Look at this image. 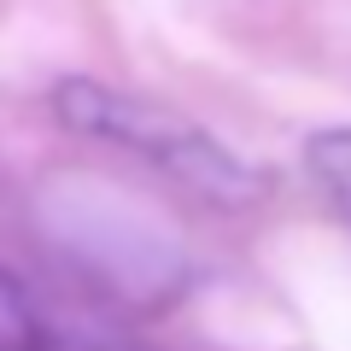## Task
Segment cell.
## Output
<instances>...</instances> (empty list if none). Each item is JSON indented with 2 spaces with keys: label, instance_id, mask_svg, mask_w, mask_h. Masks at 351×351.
<instances>
[{
  "label": "cell",
  "instance_id": "7a4b0ae2",
  "mask_svg": "<svg viewBox=\"0 0 351 351\" xmlns=\"http://www.w3.org/2000/svg\"><path fill=\"white\" fill-rule=\"evenodd\" d=\"M304 170L328 193V205L351 217V129H316L304 141Z\"/></svg>",
  "mask_w": 351,
  "mask_h": 351
},
{
  "label": "cell",
  "instance_id": "6da1fadb",
  "mask_svg": "<svg viewBox=\"0 0 351 351\" xmlns=\"http://www.w3.org/2000/svg\"><path fill=\"white\" fill-rule=\"evenodd\" d=\"M53 117H59L71 135L106 141V147L129 152V158L152 164L158 176H170L182 193L217 205V211H246L269 193L263 170L252 158H240L234 147L199 129L193 117L170 112L158 100H141L123 88H106L94 76H64L53 88Z\"/></svg>",
  "mask_w": 351,
  "mask_h": 351
},
{
  "label": "cell",
  "instance_id": "277c9868",
  "mask_svg": "<svg viewBox=\"0 0 351 351\" xmlns=\"http://www.w3.org/2000/svg\"><path fill=\"white\" fill-rule=\"evenodd\" d=\"M47 351H123V346H106V339H64V334H47Z\"/></svg>",
  "mask_w": 351,
  "mask_h": 351
},
{
  "label": "cell",
  "instance_id": "3957f363",
  "mask_svg": "<svg viewBox=\"0 0 351 351\" xmlns=\"http://www.w3.org/2000/svg\"><path fill=\"white\" fill-rule=\"evenodd\" d=\"M0 351H47V322L12 269H0Z\"/></svg>",
  "mask_w": 351,
  "mask_h": 351
}]
</instances>
